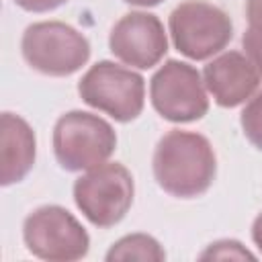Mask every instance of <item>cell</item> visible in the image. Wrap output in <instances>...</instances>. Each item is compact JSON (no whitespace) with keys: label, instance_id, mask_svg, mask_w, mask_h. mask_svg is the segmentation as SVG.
<instances>
[{"label":"cell","instance_id":"14","mask_svg":"<svg viewBox=\"0 0 262 262\" xmlns=\"http://www.w3.org/2000/svg\"><path fill=\"white\" fill-rule=\"evenodd\" d=\"M201 260H254L256 256L235 239H219L207 246L199 256Z\"/></svg>","mask_w":262,"mask_h":262},{"label":"cell","instance_id":"3","mask_svg":"<svg viewBox=\"0 0 262 262\" xmlns=\"http://www.w3.org/2000/svg\"><path fill=\"white\" fill-rule=\"evenodd\" d=\"M135 184L131 172L119 162H104L86 170L74 182V203L96 227L117 225L133 205Z\"/></svg>","mask_w":262,"mask_h":262},{"label":"cell","instance_id":"16","mask_svg":"<svg viewBox=\"0 0 262 262\" xmlns=\"http://www.w3.org/2000/svg\"><path fill=\"white\" fill-rule=\"evenodd\" d=\"M14 2L23 10H29V12H49L66 4L68 0H14Z\"/></svg>","mask_w":262,"mask_h":262},{"label":"cell","instance_id":"7","mask_svg":"<svg viewBox=\"0 0 262 262\" xmlns=\"http://www.w3.org/2000/svg\"><path fill=\"white\" fill-rule=\"evenodd\" d=\"M23 239L27 250L51 262L80 260L90 250V235L82 223L59 205H43L25 217Z\"/></svg>","mask_w":262,"mask_h":262},{"label":"cell","instance_id":"6","mask_svg":"<svg viewBox=\"0 0 262 262\" xmlns=\"http://www.w3.org/2000/svg\"><path fill=\"white\" fill-rule=\"evenodd\" d=\"M78 94L88 106L106 113L119 123H129L143 111L145 80L129 68L102 59L82 76Z\"/></svg>","mask_w":262,"mask_h":262},{"label":"cell","instance_id":"13","mask_svg":"<svg viewBox=\"0 0 262 262\" xmlns=\"http://www.w3.org/2000/svg\"><path fill=\"white\" fill-rule=\"evenodd\" d=\"M239 125L246 139L262 151V90L248 100L239 115Z\"/></svg>","mask_w":262,"mask_h":262},{"label":"cell","instance_id":"11","mask_svg":"<svg viewBox=\"0 0 262 262\" xmlns=\"http://www.w3.org/2000/svg\"><path fill=\"white\" fill-rule=\"evenodd\" d=\"M37 156V139L33 127L14 113L0 117V182L10 186L20 182L33 168Z\"/></svg>","mask_w":262,"mask_h":262},{"label":"cell","instance_id":"8","mask_svg":"<svg viewBox=\"0 0 262 262\" xmlns=\"http://www.w3.org/2000/svg\"><path fill=\"white\" fill-rule=\"evenodd\" d=\"M151 106L172 123H192L207 115L209 98L203 76L186 61L168 59L149 80Z\"/></svg>","mask_w":262,"mask_h":262},{"label":"cell","instance_id":"10","mask_svg":"<svg viewBox=\"0 0 262 262\" xmlns=\"http://www.w3.org/2000/svg\"><path fill=\"white\" fill-rule=\"evenodd\" d=\"M203 82L219 106L233 108L252 98L258 90L260 74L248 55L229 49L205 66Z\"/></svg>","mask_w":262,"mask_h":262},{"label":"cell","instance_id":"15","mask_svg":"<svg viewBox=\"0 0 262 262\" xmlns=\"http://www.w3.org/2000/svg\"><path fill=\"white\" fill-rule=\"evenodd\" d=\"M242 45L246 49V55L250 57V61L254 63V68L258 70V74L262 78V27L250 25L242 37Z\"/></svg>","mask_w":262,"mask_h":262},{"label":"cell","instance_id":"19","mask_svg":"<svg viewBox=\"0 0 262 262\" xmlns=\"http://www.w3.org/2000/svg\"><path fill=\"white\" fill-rule=\"evenodd\" d=\"M123 2H127L131 6H143V8H147V6H158L162 0H123Z\"/></svg>","mask_w":262,"mask_h":262},{"label":"cell","instance_id":"9","mask_svg":"<svg viewBox=\"0 0 262 262\" xmlns=\"http://www.w3.org/2000/svg\"><path fill=\"white\" fill-rule=\"evenodd\" d=\"M108 49L131 68L149 70L158 66L168 51L164 25L151 12H127L111 29Z\"/></svg>","mask_w":262,"mask_h":262},{"label":"cell","instance_id":"12","mask_svg":"<svg viewBox=\"0 0 262 262\" xmlns=\"http://www.w3.org/2000/svg\"><path fill=\"white\" fill-rule=\"evenodd\" d=\"M106 262H119V260H154L162 262L166 258L164 248L160 242L147 233H129L115 242L111 250L106 252Z\"/></svg>","mask_w":262,"mask_h":262},{"label":"cell","instance_id":"4","mask_svg":"<svg viewBox=\"0 0 262 262\" xmlns=\"http://www.w3.org/2000/svg\"><path fill=\"white\" fill-rule=\"evenodd\" d=\"M25 61L45 76H72L90 57L88 39L61 20H41L25 29L20 39Z\"/></svg>","mask_w":262,"mask_h":262},{"label":"cell","instance_id":"5","mask_svg":"<svg viewBox=\"0 0 262 262\" xmlns=\"http://www.w3.org/2000/svg\"><path fill=\"white\" fill-rule=\"evenodd\" d=\"M168 29L174 47L194 61L217 55L233 37L229 14L207 0L180 2L170 12Z\"/></svg>","mask_w":262,"mask_h":262},{"label":"cell","instance_id":"18","mask_svg":"<svg viewBox=\"0 0 262 262\" xmlns=\"http://www.w3.org/2000/svg\"><path fill=\"white\" fill-rule=\"evenodd\" d=\"M252 239H254L256 248H258L260 254H262V213H258V217H256L254 223H252Z\"/></svg>","mask_w":262,"mask_h":262},{"label":"cell","instance_id":"1","mask_svg":"<svg viewBox=\"0 0 262 262\" xmlns=\"http://www.w3.org/2000/svg\"><path fill=\"white\" fill-rule=\"evenodd\" d=\"M151 168L162 190L178 199H194L213 184L217 158L205 135L172 129L158 141Z\"/></svg>","mask_w":262,"mask_h":262},{"label":"cell","instance_id":"2","mask_svg":"<svg viewBox=\"0 0 262 262\" xmlns=\"http://www.w3.org/2000/svg\"><path fill=\"white\" fill-rule=\"evenodd\" d=\"M117 149V133L108 121L86 111H70L55 121L53 154L68 172L104 164Z\"/></svg>","mask_w":262,"mask_h":262},{"label":"cell","instance_id":"17","mask_svg":"<svg viewBox=\"0 0 262 262\" xmlns=\"http://www.w3.org/2000/svg\"><path fill=\"white\" fill-rule=\"evenodd\" d=\"M246 16L252 27H262V0H246Z\"/></svg>","mask_w":262,"mask_h":262}]
</instances>
